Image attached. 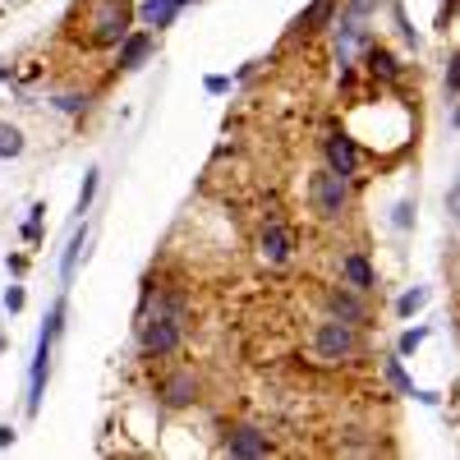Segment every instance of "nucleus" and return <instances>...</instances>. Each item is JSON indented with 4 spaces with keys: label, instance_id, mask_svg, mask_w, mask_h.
Masks as SVG:
<instances>
[{
    "label": "nucleus",
    "instance_id": "nucleus-1",
    "mask_svg": "<svg viewBox=\"0 0 460 460\" xmlns=\"http://www.w3.org/2000/svg\"><path fill=\"white\" fill-rule=\"evenodd\" d=\"M65 327V304L56 299L51 304V314H47V327L42 336H37V355H32V368H28V414L42 410V392H47V373H51V345Z\"/></svg>",
    "mask_w": 460,
    "mask_h": 460
},
{
    "label": "nucleus",
    "instance_id": "nucleus-2",
    "mask_svg": "<svg viewBox=\"0 0 460 460\" xmlns=\"http://www.w3.org/2000/svg\"><path fill=\"white\" fill-rule=\"evenodd\" d=\"M180 341H184V318L143 309V323H138V355H143V359H166V355H175Z\"/></svg>",
    "mask_w": 460,
    "mask_h": 460
},
{
    "label": "nucleus",
    "instance_id": "nucleus-3",
    "mask_svg": "<svg viewBox=\"0 0 460 460\" xmlns=\"http://www.w3.org/2000/svg\"><path fill=\"white\" fill-rule=\"evenodd\" d=\"M314 355L323 364H350L359 355V327L355 323H341V318H327L314 327Z\"/></svg>",
    "mask_w": 460,
    "mask_h": 460
},
{
    "label": "nucleus",
    "instance_id": "nucleus-4",
    "mask_svg": "<svg viewBox=\"0 0 460 460\" xmlns=\"http://www.w3.org/2000/svg\"><path fill=\"white\" fill-rule=\"evenodd\" d=\"M309 203L323 221H341L345 208H350V180L336 175L332 166H323L314 180H309Z\"/></svg>",
    "mask_w": 460,
    "mask_h": 460
},
{
    "label": "nucleus",
    "instance_id": "nucleus-5",
    "mask_svg": "<svg viewBox=\"0 0 460 460\" xmlns=\"http://www.w3.org/2000/svg\"><path fill=\"white\" fill-rule=\"evenodd\" d=\"M323 309H327V318L355 323V327H364V323L373 318L364 290H355V286H327V290H323Z\"/></svg>",
    "mask_w": 460,
    "mask_h": 460
},
{
    "label": "nucleus",
    "instance_id": "nucleus-6",
    "mask_svg": "<svg viewBox=\"0 0 460 460\" xmlns=\"http://www.w3.org/2000/svg\"><path fill=\"white\" fill-rule=\"evenodd\" d=\"M199 392H203L199 373H194V368H175V373H166V377L157 382V405H162V410H189V405L199 401Z\"/></svg>",
    "mask_w": 460,
    "mask_h": 460
},
{
    "label": "nucleus",
    "instance_id": "nucleus-7",
    "mask_svg": "<svg viewBox=\"0 0 460 460\" xmlns=\"http://www.w3.org/2000/svg\"><path fill=\"white\" fill-rule=\"evenodd\" d=\"M125 37H129V28H125V0H97L93 47H120Z\"/></svg>",
    "mask_w": 460,
    "mask_h": 460
},
{
    "label": "nucleus",
    "instance_id": "nucleus-8",
    "mask_svg": "<svg viewBox=\"0 0 460 460\" xmlns=\"http://www.w3.org/2000/svg\"><path fill=\"white\" fill-rule=\"evenodd\" d=\"M258 258H262L267 267H286V262L295 258V230L281 226V221H267V226L258 230Z\"/></svg>",
    "mask_w": 460,
    "mask_h": 460
},
{
    "label": "nucleus",
    "instance_id": "nucleus-9",
    "mask_svg": "<svg viewBox=\"0 0 460 460\" xmlns=\"http://www.w3.org/2000/svg\"><path fill=\"white\" fill-rule=\"evenodd\" d=\"M277 442L267 438L258 424H235L226 433V456H244V460H258V456H272Z\"/></svg>",
    "mask_w": 460,
    "mask_h": 460
},
{
    "label": "nucleus",
    "instance_id": "nucleus-10",
    "mask_svg": "<svg viewBox=\"0 0 460 460\" xmlns=\"http://www.w3.org/2000/svg\"><path fill=\"white\" fill-rule=\"evenodd\" d=\"M323 157H327V166L336 171V175H345V180H350L355 171H359V143L350 138V134H327L323 138Z\"/></svg>",
    "mask_w": 460,
    "mask_h": 460
},
{
    "label": "nucleus",
    "instance_id": "nucleus-11",
    "mask_svg": "<svg viewBox=\"0 0 460 460\" xmlns=\"http://www.w3.org/2000/svg\"><path fill=\"white\" fill-rule=\"evenodd\" d=\"M364 69L373 74V79H382V84H401V60L387 47H377V42L364 47Z\"/></svg>",
    "mask_w": 460,
    "mask_h": 460
},
{
    "label": "nucleus",
    "instance_id": "nucleus-12",
    "mask_svg": "<svg viewBox=\"0 0 460 460\" xmlns=\"http://www.w3.org/2000/svg\"><path fill=\"white\" fill-rule=\"evenodd\" d=\"M341 277H345V286H355V290H364V295L377 290V272H373V262H368L364 253H345V258H341Z\"/></svg>",
    "mask_w": 460,
    "mask_h": 460
},
{
    "label": "nucleus",
    "instance_id": "nucleus-13",
    "mask_svg": "<svg viewBox=\"0 0 460 460\" xmlns=\"http://www.w3.org/2000/svg\"><path fill=\"white\" fill-rule=\"evenodd\" d=\"M152 47H157V37H152V28L129 32L125 42H120V69H138V65L152 56Z\"/></svg>",
    "mask_w": 460,
    "mask_h": 460
},
{
    "label": "nucleus",
    "instance_id": "nucleus-14",
    "mask_svg": "<svg viewBox=\"0 0 460 460\" xmlns=\"http://www.w3.org/2000/svg\"><path fill=\"white\" fill-rule=\"evenodd\" d=\"M180 5H189V0H143L138 19H143L147 28H171L175 14H180Z\"/></svg>",
    "mask_w": 460,
    "mask_h": 460
},
{
    "label": "nucleus",
    "instance_id": "nucleus-15",
    "mask_svg": "<svg viewBox=\"0 0 460 460\" xmlns=\"http://www.w3.org/2000/svg\"><path fill=\"white\" fill-rule=\"evenodd\" d=\"M332 10H336V0H314L309 10H304L295 23H290V32L295 37H304V32H318V28H327L332 23Z\"/></svg>",
    "mask_w": 460,
    "mask_h": 460
},
{
    "label": "nucleus",
    "instance_id": "nucleus-16",
    "mask_svg": "<svg viewBox=\"0 0 460 460\" xmlns=\"http://www.w3.org/2000/svg\"><path fill=\"white\" fill-rule=\"evenodd\" d=\"M84 249H88V226H79L69 235V249H65V258H60V281L69 286L74 281V272H79V258H84Z\"/></svg>",
    "mask_w": 460,
    "mask_h": 460
},
{
    "label": "nucleus",
    "instance_id": "nucleus-17",
    "mask_svg": "<svg viewBox=\"0 0 460 460\" xmlns=\"http://www.w3.org/2000/svg\"><path fill=\"white\" fill-rule=\"evenodd\" d=\"M14 157H23V129L0 120V162H14Z\"/></svg>",
    "mask_w": 460,
    "mask_h": 460
},
{
    "label": "nucleus",
    "instance_id": "nucleus-18",
    "mask_svg": "<svg viewBox=\"0 0 460 460\" xmlns=\"http://www.w3.org/2000/svg\"><path fill=\"white\" fill-rule=\"evenodd\" d=\"M382 373L392 377V387H396L401 396H419V392H414V382H410V377H405V368H401V355H392V359H382Z\"/></svg>",
    "mask_w": 460,
    "mask_h": 460
},
{
    "label": "nucleus",
    "instance_id": "nucleus-19",
    "mask_svg": "<svg viewBox=\"0 0 460 460\" xmlns=\"http://www.w3.org/2000/svg\"><path fill=\"white\" fill-rule=\"evenodd\" d=\"M424 304H429V290L414 286V290H405V295L396 299V314H401V318H414L419 309H424Z\"/></svg>",
    "mask_w": 460,
    "mask_h": 460
},
{
    "label": "nucleus",
    "instance_id": "nucleus-20",
    "mask_svg": "<svg viewBox=\"0 0 460 460\" xmlns=\"http://www.w3.org/2000/svg\"><path fill=\"white\" fill-rule=\"evenodd\" d=\"M97 184H102V171L93 166V171L84 175V189H79V203H74V212H79V217H84V212L93 208V199H97Z\"/></svg>",
    "mask_w": 460,
    "mask_h": 460
},
{
    "label": "nucleus",
    "instance_id": "nucleus-21",
    "mask_svg": "<svg viewBox=\"0 0 460 460\" xmlns=\"http://www.w3.org/2000/svg\"><path fill=\"white\" fill-rule=\"evenodd\" d=\"M51 106H56L60 115H79V111H88V93H60Z\"/></svg>",
    "mask_w": 460,
    "mask_h": 460
},
{
    "label": "nucleus",
    "instance_id": "nucleus-22",
    "mask_svg": "<svg viewBox=\"0 0 460 460\" xmlns=\"http://www.w3.org/2000/svg\"><path fill=\"white\" fill-rule=\"evenodd\" d=\"M377 10H382V0H345V14H350V19H364V23H368Z\"/></svg>",
    "mask_w": 460,
    "mask_h": 460
},
{
    "label": "nucleus",
    "instance_id": "nucleus-23",
    "mask_svg": "<svg viewBox=\"0 0 460 460\" xmlns=\"http://www.w3.org/2000/svg\"><path fill=\"white\" fill-rule=\"evenodd\" d=\"M42 217H47V203H37V208L28 212V221H23V235H28V240L42 235Z\"/></svg>",
    "mask_w": 460,
    "mask_h": 460
},
{
    "label": "nucleus",
    "instance_id": "nucleus-24",
    "mask_svg": "<svg viewBox=\"0 0 460 460\" xmlns=\"http://www.w3.org/2000/svg\"><path fill=\"white\" fill-rule=\"evenodd\" d=\"M392 19H396V28H401V37H405V42H410V47H419V32L410 28V19H405V10H401V0L392 5Z\"/></svg>",
    "mask_w": 460,
    "mask_h": 460
},
{
    "label": "nucleus",
    "instance_id": "nucleus-25",
    "mask_svg": "<svg viewBox=\"0 0 460 460\" xmlns=\"http://www.w3.org/2000/svg\"><path fill=\"white\" fill-rule=\"evenodd\" d=\"M424 336H429V327H414V332H405V336H401V355H414L419 345H424Z\"/></svg>",
    "mask_w": 460,
    "mask_h": 460
},
{
    "label": "nucleus",
    "instance_id": "nucleus-26",
    "mask_svg": "<svg viewBox=\"0 0 460 460\" xmlns=\"http://www.w3.org/2000/svg\"><path fill=\"white\" fill-rule=\"evenodd\" d=\"M442 84H447V93H451V97L460 93V51L447 60V79H442Z\"/></svg>",
    "mask_w": 460,
    "mask_h": 460
},
{
    "label": "nucleus",
    "instance_id": "nucleus-27",
    "mask_svg": "<svg viewBox=\"0 0 460 460\" xmlns=\"http://www.w3.org/2000/svg\"><path fill=\"white\" fill-rule=\"evenodd\" d=\"M447 212H451V221L460 226V180L451 184V194H447Z\"/></svg>",
    "mask_w": 460,
    "mask_h": 460
},
{
    "label": "nucleus",
    "instance_id": "nucleus-28",
    "mask_svg": "<svg viewBox=\"0 0 460 460\" xmlns=\"http://www.w3.org/2000/svg\"><path fill=\"white\" fill-rule=\"evenodd\" d=\"M392 221H396V226L405 230V226L414 221V203H396V217H392Z\"/></svg>",
    "mask_w": 460,
    "mask_h": 460
},
{
    "label": "nucleus",
    "instance_id": "nucleus-29",
    "mask_svg": "<svg viewBox=\"0 0 460 460\" xmlns=\"http://www.w3.org/2000/svg\"><path fill=\"white\" fill-rule=\"evenodd\" d=\"M5 309H10V314H19V309H23V290H19V286H10V290H5Z\"/></svg>",
    "mask_w": 460,
    "mask_h": 460
},
{
    "label": "nucleus",
    "instance_id": "nucleus-30",
    "mask_svg": "<svg viewBox=\"0 0 460 460\" xmlns=\"http://www.w3.org/2000/svg\"><path fill=\"white\" fill-rule=\"evenodd\" d=\"M208 93H212V97L230 93V79H226V74H212V79H208Z\"/></svg>",
    "mask_w": 460,
    "mask_h": 460
},
{
    "label": "nucleus",
    "instance_id": "nucleus-31",
    "mask_svg": "<svg viewBox=\"0 0 460 460\" xmlns=\"http://www.w3.org/2000/svg\"><path fill=\"white\" fill-rule=\"evenodd\" d=\"M0 447H14V429L10 424H0Z\"/></svg>",
    "mask_w": 460,
    "mask_h": 460
},
{
    "label": "nucleus",
    "instance_id": "nucleus-32",
    "mask_svg": "<svg viewBox=\"0 0 460 460\" xmlns=\"http://www.w3.org/2000/svg\"><path fill=\"white\" fill-rule=\"evenodd\" d=\"M5 79H10V69H5V65H0V84H5Z\"/></svg>",
    "mask_w": 460,
    "mask_h": 460
},
{
    "label": "nucleus",
    "instance_id": "nucleus-33",
    "mask_svg": "<svg viewBox=\"0 0 460 460\" xmlns=\"http://www.w3.org/2000/svg\"><path fill=\"white\" fill-rule=\"evenodd\" d=\"M451 125H460V106H456V115H451Z\"/></svg>",
    "mask_w": 460,
    "mask_h": 460
}]
</instances>
